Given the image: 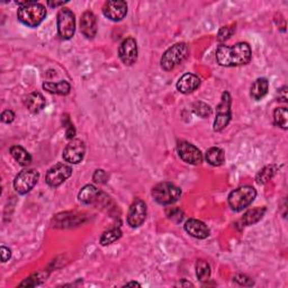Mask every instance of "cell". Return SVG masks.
<instances>
[{"label":"cell","instance_id":"1","mask_svg":"<svg viewBox=\"0 0 288 288\" xmlns=\"http://www.w3.org/2000/svg\"><path fill=\"white\" fill-rule=\"evenodd\" d=\"M252 51L248 43H237L233 46L221 44L216 50V60L223 67L244 66L251 60Z\"/></svg>","mask_w":288,"mask_h":288},{"label":"cell","instance_id":"2","mask_svg":"<svg viewBox=\"0 0 288 288\" xmlns=\"http://www.w3.org/2000/svg\"><path fill=\"white\" fill-rule=\"evenodd\" d=\"M46 16V9L43 5L35 2H28V4L19 7L17 17L22 24L28 27H36L43 22Z\"/></svg>","mask_w":288,"mask_h":288},{"label":"cell","instance_id":"3","mask_svg":"<svg viewBox=\"0 0 288 288\" xmlns=\"http://www.w3.org/2000/svg\"><path fill=\"white\" fill-rule=\"evenodd\" d=\"M257 196V191L251 186H242L234 189L228 195V205L234 212H241L251 204Z\"/></svg>","mask_w":288,"mask_h":288},{"label":"cell","instance_id":"4","mask_svg":"<svg viewBox=\"0 0 288 288\" xmlns=\"http://www.w3.org/2000/svg\"><path fill=\"white\" fill-rule=\"evenodd\" d=\"M188 46L185 43H177L163 53L161 57V67L163 70L170 71L181 65L188 56Z\"/></svg>","mask_w":288,"mask_h":288},{"label":"cell","instance_id":"5","mask_svg":"<svg viewBox=\"0 0 288 288\" xmlns=\"http://www.w3.org/2000/svg\"><path fill=\"white\" fill-rule=\"evenodd\" d=\"M152 196L154 200L161 205H170L179 200L181 190L170 183H160L152 189Z\"/></svg>","mask_w":288,"mask_h":288},{"label":"cell","instance_id":"6","mask_svg":"<svg viewBox=\"0 0 288 288\" xmlns=\"http://www.w3.org/2000/svg\"><path fill=\"white\" fill-rule=\"evenodd\" d=\"M57 32L61 39L69 40L76 32V17L70 9L63 8L57 13Z\"/></svg>","mask_w":288,"mask_h":288},{"label":"cell","instance_id":"7","mask_svg":"<svg viewBox=\"0 0 288 288\" xmlns=\"http://www.w3.org/2000/svg\"><path fill=\"white\" fill-rule=\"evenodd\" d=\"M231 96L224 92L220 105L216 108V119L214 121V131L221 132L225 129L231 121Z\"/></svg>","mask_w":288,"mask_h":288},{"label":"cell","instance_id":"8","mask_svg":"<svg viewBox=\"0 0 288 288\" xmlns=\"http://www.w3.org/2000/svg\"><path fill=\"white\" fill-rule=\"evenodd\" d=\"M39 178L40 175L35 170H23L16 176L14 180V188L20 195L27 194L33 189Z\"/></svg>","mask_w":288,"mask_h":288},{"label":"cell","instance_id":"9","mask_svg":"<svg viewBox=\"0 0 288 288\" xmlns=\"http://www.w3.org/2000/svg\"><path fill=\"white\" fill-rule=\"evenodd\" d=\"M72 168L66 163H56L46 172L45 180L50 187H59L72 175Z\"/></svg>","mask_w":288,"mask_h":288},{"label":"cell","instance_id":"10","mask_svg":"<svg viewBox=\"0 0 288 288\" xmlns=\"http://www.w3.org/2000/svg\"><path fill=\"white\" fill-rule=\"evenodd\" d=\"M177 152L181 160L189 164H199L203 161V156L201 152L198 150V148H196L194 144L189 142L181 141L177 144Z\"/></svg>","mask_w":288,"mask_h":288},{"label":"cell","instance_id":"11","mask_svg":"<svg viewBox=\"0 0 288 288\" xmlns=\"http://www.w3.org/2000/svg\"><path fill=\"white\" fill-rule=\"evenodd\" d=\"M147 204L142 199L137 198L132 203L127 214V223L131 227H138L146 221Z\"/></svg>","mask_w":288,"mask_h":288},{"label":"cell","instance_id":"12","mask_svg":"<svg viewBox=\"0 0 288 288\" xmlns=\"http://www.w3.org/2000/svg\"><path fill=\"white\" fill-rule=\"evenodd\" d=\"M86 152V147L81 140H71L63 150V159L67 162L77 164L82 161Z\"/></svg>","mask_w":288,"mask_h":288},{"label":"cell","instance_id":"13","mask_svg":"<svg viewBox=\"0 0 288 288\" xmlns=\"http://www.w3.org/2000/svg\"><path fill=\"white\" fill-rule=\"evenodd\" d=\"M119 55L125 66H132L137 60V45L133 37H127L122 42L119 49Z\"/></svg>","mask_w":288,"mask_h":288},{"label":"cell","instance_id":"14","mask_svg":"<svg viewBox=\"0 0 288 288\" xmlns=\"http://www.w3.org/2000/svg\"><path fill=\"white\" fill-rule=\"evenodd\" d=\"M103 13L113 22H120L127 14V4L122 0L117 2H106L103 7Z\"/></svg>","mask_w":288,"mask_h":288},{"label":"cell","instance_id":"15","mask_svg":"<svg viewBox=\"0 0 288 288\" xmlns=\"http://www.w3.org/2000/svg\"><path fill=\"white\" fill-rule=\"evenodd\" d=\"M185 230L189 236L196 239H206L210 236V228L204 222L190 218L185 223Z\"/></svg>","mask_w":288,"mask_h":288},{"label":"cell","instance_id":"16","mask_svg":"<svg viewBox=\"0 0 288 288\" xmlns=\"http://www.w3.org/2000/svg\"><path fill=\"white\" fill-rule=\"evenodd\" d=\"M80 30L87 39H94L97 34V20L92 12L83 13L80 19Z\"/></svg>","mask_w":288,"mask_h":288},{"label":"cell","instance_id":"17","mask_svg":"<svg viewBox=\"0 0 288 288\" xmlns=\"http://www.w3.org/2000/svg\"><path fill=\"white\" fill-rule=\"evenodd\" d=\"M200 79L194 73H186L177 82V89L181 94H190L199 87Z\"/></svg>","mask_w":288,"mask_h":288},{"label":"cell","instance_id":"18","mask_svg":"<svg viewBox=\"0 0 288 288\" xmlns=\"http://www.w3.org/2000/svg\"><path fill=\"white\" fill-rule=\"evenodd\" d=\"M24 104L31 113L37 114L45 107V98L41 93H31L24 99Z\"/></svg>","mask_w":288,"mask_h":288},{"label":"cell","instance_id":"19","mask_svg":"<svg viewBox=\"0 0 288 288\" xmlns=\"http://www.w3.org/2000/svg\"><path fill=\"white\" fill-rule=\"evenodd\" d=\"M100 195V191L93 185H86L84 187L80 190L78 198L79 200L83 203V204H95L98 200Z\"/></svg>","mask_w":288,"mask_h":288},{"label":"cell","instance_id":"20","mask_svg":"<svg viewBox=\"0 0 288 288\" xmlns=\"http://www.w3.org/2000/svg\"><path fill=\"white\" fill-rule=\"evenodd\" d=\"M268 89H269L268 80L266 78H259L252 83L250 95H251V97L254 100H260L268 94Z\"/></svg>","mask_w":288,"mask_h":288},{"label":"cell","instance_id":"21","mask_svg":"<svg viewBox=\"0 0 288 288\" xmlns=\"http://www.w3.org/2000/svg\"><path fill=\"white\" fill-rule=\"evenodd\" d=\"M205 159L211 166L214 167H220L224 163L225 160V156H224V151L220 148H211L205 153Z\"/></svg>","mask_w":288,"mask_h":288},{"label":"cell","instance_id":"22","mask_svg":"<svg viewBox=\"0 0 288 288\" xmlns=\"http://www.w3.org/2000/svg\"><path fill=\"white\" fill-rule=\"evenodd\" d=\"M10 154H12L13 158L17 161L20 166H30L32 162V157L31 154L25 150L24 148L19 146H14L10 148Z\"/></svg>","mask_w":288,"mask_h":288},{"label":"cell","instance_id":"23","mask_svg":"<svg viewBox=\"0 0 288 288\" xmlns=\"http://www.w3.org/2000/svg\"><path fill=\"white\" fill-rule=\"evenodd\" d=\"M43 88L51 94L66 96L71 90V86L67 81H60V82H44Z\"/></svg>","mask_w":288,"mask_h":288},{"label":"cell","instance_id":"24","mask_svg":"<svg viewBox=\"0 0 288 288\" xmlns=\"http://www.w3.org/2000/svg\"><path fill=\"white\" fill-rule=\"evenodd\" d=\"M266 209L265 207H257V209L249 210L242 217V223L245 226L252 225V224L259 222L265 215Z\"/></svg>","mask_w":288,"mask_h":288},{"label":"cell","instance_id":"25","mask_svg":"<svg viewBox=\"0 0 288 288\" xmlns=\"http://www.w3.org/2000/svg\"><path fill=\"white\" fill-rule=\"evenodd\" d=\"M196 276L201 282L207 281L211 277V267L205 260H198L196 263Z\"/></svg>","mask_w":288,"mask_h":288},{"label":"cell","instance_id":"26","mask_svg":"<svg viewBox=\"0 0 288 288\" xmlns=\"http://www.w3.org/2000/svg\"><path fill=\"white\" fill-rule=\"evenodd\" d=\"M122 237V231L119 227L110 228V230L104 232L100 237V244L101 245H109L114 243Z\"/></svg>","mask_w":288,"mask_h":288},{"label":"cell","instance_id":"27","mask_svg":"<svg viewBox=\"0 0 288 288\" xmlns=\"http://www.w3.org/2000/svg\"><path fill=\"white\" fill-rule=\"evenodd\" d=\"M274 121L277 126L281 127L282 130H287L288 127V111L287 108L280 107L276 108L274 111Z\"/></svg>","mask_w":288,"mask_h":288},{"label":"cell","instance_id":"28","mask_svg":"<svg viewBox=\"0 0 288 288\" xmlns=\"http://www.w3.org/2000/svg\"><path fill=\"white\" fill-rule=\"evenodd\" d=\"M193 109L196 115L203 117V119H206V117L211 116L213 111L211 106L206 103H203V101H197V103H195Z\"/></svg>","mask_w":288,"mask_h":288},{"label":"cell","instance_id":"29","mask_svg":"<svg viewBox=\"0 0 288 288\" xmlns=\"http://www.w3.org/2000/svg\"><path fill=\"white\" fill-rule=\"evenodd\" d=\"M275 174V169L273 166H267L265 167L257 176V181L259 184H265L267 181L273 178Z\"/></svg>","mask_w":288,"mask_h":288},{"label":"cell","instance_id":"30","mask_svg":"<svg viewBox=\"0 0 288 288\" xmlns=\"http://www.w3.org/2000/svg\"><path fill=\"white\" fill-rule=\"evenodd\" d=\"M234 30L236 27H233V26H224L220 31H218V34H217V40L220 42H224L230 39V36L233 34Z\"/></svg>","mask_w":288,"mask_h":288},{"label":"cell","instance_id":"31","mask_svg":"<svg viewBox=\"0 0 288 288\" xmlns=\"http://www.w3.org/2000/svg\"><path fill=\"white\" fill-rule=\"evenodd\" d=\"M93 179L96 184H100V185H103V184H106L107 183V180H108V175L106 174L105 170L103 169H98V170H96L94 176H93Z\"/></svg>","mask_w":288,"mask_h":288},{"label":"cell","instance_id":"32","mask_svg":"<svg viewBox=\"0 0 288 288\" xmlns=\"http://www.w3.org/2000/svg\"><path fill=\"white\" fill-rule=\"evenodd\" d=\"M233 281H236V282H238V284L243 285V286H251V285H253V281L250 279L249 277L244 276V275H237L233 278Z\"/></svg>","mask_w":288,"mask_h":288},{"label":"cell","instance_id":"33","mask_svg":"<svg viewBox=\"0 0 288 288\" xmlns=\"http://www.w3.org/2000/svg\"><path fill=\"white\" fill-rule=\"evenodd\" d=\"M14 120H15V114H14L13 110L6 109L5 111H3L2 121L4 123H6V124H9V123H12Z\"/></svg>","mask_w":288,"mask_h":288},{"label":"cell","instance_id":"34","mask_svg":"<svg viewBox=\"0 0 288 288\" xmlns=\"http://www.w3.org/2000/svg\"><path fill=\"white\" fill-rule=\"evenodd\" d=\"M66 127H67V131H66L67 138L68 140H72L74 135H76V129H74V126L71 124V123H69Z\"/></svg>","mask_w":288,"mask_h":288},{"label":"cell","instance_id":"35","mask_svg":"<svg viewBox=\"0 0 288 288\" xmlns=\"http://www.w3.org/2000/svg\"><path fill=\"white\" fill-rule=\"evenodd\" d=\"M0 253H2V260L3 263H6L8 259H10V255H12V251L6 247L0 248Z\"/></svg>","mask_w":288,"mask_h":288},{"label":"cell","instance_id":"36","mask_svg":"<svg viewBox=\"0 0 288 288\" xmlns=\"http://www.w3.org/2000/svg\"><path fill=\"white\" fill-rule=\"evenodd\" d=\"M63 4H66V3H63V2H59V3H52V2H49L47 3V5H49V6H51V7H57V6H61V5H63Z\"/></svg>","mask_w":288,"mask_h":288},{"label":"cell","instance_id":"37","mask_svg":"<svg viewBox=\"0 0 288 288\" xmlns=\"http://www.w3.org/2000/svg\"><path fill=\"white\" fill-rule=\"evenodd\" d=\"M126 286H138V287H140L141 285H140V284H138V282H135V281H132V282H127V284H126Z\"/></svg>","mask_w":288,"mask_h":288}]
</instances>
